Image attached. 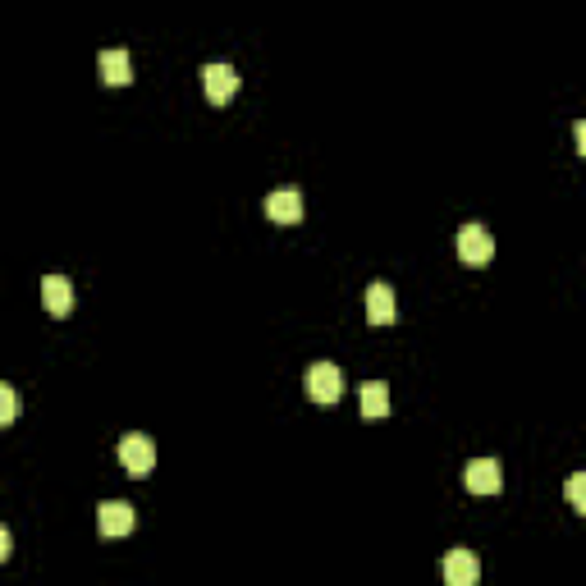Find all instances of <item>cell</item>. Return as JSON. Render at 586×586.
Segmentation results:
<instances>
[{
	"label": "cell",
	"mask_w": 586,
	"mask_h": 586,
	"mask_svg": "<svg viewBox=\"0 0 586 586\" xmlns=\"http://www.w3.org/2000/svg\"><path fill=\"white\" fill-rule=\"evenodd\" d=\"M303 385H307V394H312V403H321V408H335L339 394H344V371H339L335 362H312Z\"/></svg>",
	"instance_id": "6da1fadb"
},
{
	"label": "cell",
	"mask_w": 586,
	"mask_h": 586,
	"mask_svg": "<svg viewBox=\"0 0 586 586\" xmlns=\"http://www.w3.org/2000/svg\"><path fill=\"white\" fill-rule=\"evenodd\" d=\"M120 463L124 472H133V477H147L156 467V440L152 435H142V431H129L120 440Z\"/></svg>",
	"instance_id": "7a4b0ae2"
},
{
	"label": "cell",
	"mask_w": 586,
	"mask_h": 586,
	"mask_svg": "<svg viewBox=\"0 0 586 586\" xmlns=\"http://www.w3.org/2000/svg\"><path fill=\"white\" fill-rule=\"evenodd\" d=\"M458 257H463L467 266H490V257H495V239H490V229H481V225L458 229Z\"/></svg>",
	"instance_id": "3957f363"
},
{
	"label": "cell",
	"mask_w": 586,
	"mask_h": 586,
	"mask_svg": "<svg viewBox=\"0 0 586 586\" xmlns=\"http://www.w3.org/2000/svg\"><path fill=\"white\" fill-rule=\"evenodd\" d=\"M202 87H207L211 106H229L234 92H239V74H234L229 65H202Z\"/></svg>",
	"instance_id": "277c9868"
},
{
	"label": "cell",
	"mask_w": 586,
	"mask_h": 586,
	"mask_svg": "<svg viewBox=\"0 0 586 586\" xmlns=\"http://www.w3.org/2000/svg\"><path fill=\"white\" fill-rule=\"evenodd\" d=\"M440 573H445V586H477L481 564H477V554L458 545V550H449V554H445V564H440Z\"/></svg>",
	"instance_id": "5b68a950"
},
{
	"label": "cell",
	"mask_w": 586,
	"mask_h": 586,
	"mask_svg": "<svg viewBox=\"0 0 586 586\" xmlns=\"http://www.w3.org/2000/svg\"><path fill=\"white\" fill-rule=\"evenodd\" d=\"M463 486L472 490V495H495V490L504 486L500 463H495V458H472V463L463 467Z\"/></svg>",
	"instance_id": "8992f818"
},
{
	"label": "cell",
	"mask_w": 586,
	"mask_h": 586,
	"mask_svg": "<svg viewBox=\"0 0 586 586\" xmlns=\"http://www.w3.org/2000/svg\"><path fill=\"white\" fill-rule=\"evenodd\" d=\"M97 532L106 536V541L110 536H129L133 532V509L124 500H106L97 509Z\"/></svg>",
	"instance_id": "52a82bcc"
},
{
	"label": "cell",
	"mask_w": 586,
	"mask_h": 586,
	"mask_svg": "<svg viewBox=\"0 0 586 586\" xmlns=\"http://www.w3.org/2000/svg\"><path fill=\"white\" fill-rule=\"evenodd\" d=\"M266 216L275 225H298L303 220V193H293V188H280V193L266 197Z\"/></svg>",
	"instance_id": "ba28073f"
},
{
	"label": "cell",
	"mask_w": 586,
	"mask_h": 586,
	"mask_svg": "<svg viewBox=\"0 0 586 586\" xmlns=\"http://www.w3.org/2000/svg\"><path fill=\"white\" fill-rule=\"evenodd\" d=\"M42 303L51 316H69L74 312V284L65 280V275H46L42 280Z\"/></svg>",
	"instance_id": "9c48e42d"
},
{
	"label": "cell",
	"mask_w": 586,
	"mask_h": 586,
	"mask_svg": "<svg viewBox=\"0 0 586 586\" xmlns=\"http://www.w3.org/2000/svg\"><path fill=\"white\" fill-rule=\"evenodd\" d=\"M97 69H101V83H110V87H124V83H129V78H133L129 51H120V46H110V51H101Z\"/></svg>",
	"instance_id": "30bf717a"
},
{
	"label": "cell",
	"mask_w": 586,
	"mask_h": 586,
	"mask_svg": "<svg viewBox=\"0 0 586 586\" xmlns=\"http://www.w3.org/2000/svg\"><path fill=\"white\" fill-rule=\"evenodd\" d=\"M367 321H371V326H390V321H394V289H390V284H371V289H367Z\"/></svg>",
	"instance_id": "8fae6325"
},
{
	"label": "cell",
	"mask_w": 586,
	"mask_h": 586,
	"mask_svg": "<svg viewBox=\"0 0 586 586\" xmlns=\"http://www.w3.org/2000/svg\"><path fill=\"white\" fill-rule=\"evenodd\" d=\"M390 413V385L385 380H367L362 385V417H385Z\"/></svg>",
	"instance_id": "7c38bea8"
},
{
	"label": "cell",
	"mask_w": 586,
	"mask_h": 586,
	"mask_svg": "<svg viewBox=\"0 0 586 586\" xmlns=\"http://www.w3.org/2000/svg\"><path fill=\"white\" fill-rule=\"evenodd\" d=\"M14 417H19V394H14V385L0 380V426H10Z\"/></svg>",
	"instance_id": "4fadbf2b"
},
{
	"label": "cell",
	"mask_w": 586,
	"mask_h": 586,
	"mask_svg": "<svg viewBox=\"0 0 586 586\" xmlns=\"http://www.w3.org/2000/svg\"><path fill=\"white\" fill-rule=\"evenodd\" d=\"M568 504H573L577 513H586V477H582V472H573V477H568Z\"/></svg>",
	"instance_id": "5bb4252c"
},
{
	"label": "cell",
	"mask_w": 586,
	"mask_h": 586,
	"mask_svg": "<svg viewBox=\"0 0 586 586\" xmlns=\"http://www.w3.org/2000/svg\"><path fill=\"white\" fill-rule=\"evenodd\" d=\"M10 550H14V541H10V532H5V527H0V564H5V559H10Z\"/></svg>",
	"instance_id": "9a60e30c"
},
{
	"label": "cell",
	"mask_w": 586,
	"mask_h": 586,
	"mask_svg": "<svg viewBox=\"0 0 586 586\" xmlns=\"http://www.w3.org/2000/svg\"><path fill=\"white\" fill-rule=\"evenodd\" d=\"M573 138H577V152H586V124H573Z\"/></svg>",
	"instance_id": "2e32d148"
}]
</instances>
